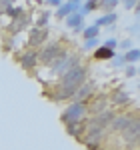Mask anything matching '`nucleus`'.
Wrapping results in <instances>:
<instances>
[{
    "label": "nucleus",
    "instance_id": "1",
    "mask_svg": "<svg viewBox=\"0 0 140 150\" xmlns=\"http://www.w3.org/2000/svg\"><path fill=\"white\" fill-rule=\"evenodd\" d=\"M82 78H84V72L76 68V72H70L68 76L64 78V86H68V88H72V86H74V88H76V84H78V82H82Z\"/></svg>",
    "mask_w": 140,
    "mask_h": 150
}]
</instances>
